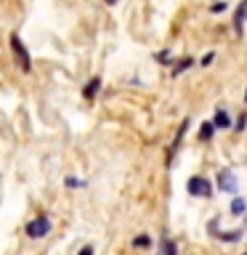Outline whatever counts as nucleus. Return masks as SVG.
<instances>
[{"label":"nucleus","mask_w":247,"mask_h":255,"mask_svg":"<svg viewBox=\"0 0 247 255\" xmlns=\"http://www.w3.org/2000/svg\"><path fill=\"white\" fill-rule=\"evenodd\" d=\"M99 77H93L91 80V83H88V88H85V96H88V99H93V96H96V91H99Z\"/></svg>","instance_id":"423d86ee"},{"label":"nucleus","mask_w":247,"mask_h":255,"mask_svg":"<svg viewBox=\"0 0 247 255\" xmlns=\"http://www.w3.org/2000/svg\"><path fill=\"white\" fill-rule=\"evenodd\" d=\"M80 255H93V250H91V247H83V250H80Z\"/></svg>","instance_id":"ddd939ff"},{"label":"nucleus","mask_w":247,"mask_h":255,"mask_svg":"<svg viewBox=\"0 0 247 255\" xmlns=\"http://www.w3.org/2000/svg\"><path fill=\"white\" fill-rule=\"evenodd\" d=\"M189 191L194 197H207L210 194V183H207L205 178H189Z\"/></svg>","instance_id":"7ed1b4c3"},{"label":"nucleus","mask_w":247,"mask_h":255,"mask_svg":"<svg viewBox=\"0 0 247 255\" xmlns=\"http://www.w3.org/2000/svg\"><path fill=\"white\" fill-rule=\"evenodd\" d=\"M107 3H117V0H107Z\"/></svg>","instance_id":"4468645a"},{"label":"nucleus","mask_w":247,"mask_h":255,"mask_svg":"<svg viewBox=\"0 0 247 255\" xmlns=\"http://www.w3.org/2000/svg\"><path fill=\"white\" fill-rule=\"evenodd\" d=\"M245 255H247V253H245Z\"/></svg>","instance_id":"dca6fc26"},{"label":"nucleus","mask_w":247,"mask_h":255,"mask_svg":"<svg viewBox=\"0 0 247 255\" xmlns=\"http://www.w3.org/2000/svg\"><path fill=\"white\" fill-rule=\"evenodd\" d=\"M245 99H247V93H245Z\"/></svg>","instance_id":"2eb2a0df"},{"label":"nucleus","mask_w":247,"mask_h":255,"mask_svg":"<svg viewBox=\"0 0 247 255\" xmlns=\"http://www.w3.org/2000/svg\"><path fill=\"white\" fill-rule=\"evenodd\" d=\"M133 245H135V247H146V245H149V237H138Z\"/></svg>","instance_id":"f8f14e48"},{"label":"nucleus","mask_w":247,"mask_h":255,"mask_svg":"<svg viewBox=\"0 0 247 255\" xmlns=\"http://www.w3.org/2000/svg\"><path fill=\"white\" fill-rule=\"evenodd\" d=\"M189 64H191V59H186V61H181V64H178V67H175V75H181V72H183V69H186V67H189Z\"/></svg>","instance_id":"9b49d317"},{"label":"nucleus","mask_w":247,"mask_h":255,"mask_svg":"<svg viewBox=\"0 0 247 255\" xmlns=\"http://www.w3.org/2000/svg\"><path fill=\"white\" fill-rule=\"evenodd\" d=\"M215 125H218V128H226V125H229V117L223 115V112H218V117H215Z\"/></svg>","instance_id":"1a4fd4ad"},{"label":"nucleus","mask_w":247,"mask_h":255,"mask_svg":"<svg viewBox=\"0 0 247 255\" xmlns=\"http://www.w3.org/2000/svg\"><path fill=\"white\" fill-rule=\"evenodd\" d=\"M245 207H247V205H245V199H239V197H237L234 202H231V213H234V215H242V213H245Z\"/></svg>","instance_id":"0eeeda50"},{"label":"nucleus","mask_w":247,"mask_h":255,"mask_svg":"<svg viewBox=\"0 0 247 255\" xmlns=\"http://www.w3.org/2000/svg\"><path fill=\"white\" fill-rule=\"evenodd\" d=\"M245 16H247V0H242V5H239V11H237V16H234V32H237V35H242Z\"/></svg>","instance_id":"39448f33"},{"label":"nucleus","mask_w":247,"mask_h":255,"mask_svg":"<svg viewBox=\"0 0 247 255\" xmlns=\"http://www.w3.org/2000/svg\"><path fill=\"white\" fill-rule=\"evenodd\" d=\"M210 133H213V123H205V125H202V133H199V138L207 141V138H210Z\"/></svg>","instance_id":"6e6552de"},{"label":"nucleus","mask_w":247,"mask_h":255,"mask_svg":"<svg viewBox=\"0 0 247 255\" xmlns=\"http://www.w3.org/2000/svg\"><path fill=\"white\" fill-rule=\"evenodd\" d=\"M173 253H175L173 242H165V245H162V255H173Z\"/></svg>","instance_id":"9d476101"},{"label":"nucleus","mask_w":247,"mask_h":255,"mask_svg":"<svg viewBox=\"0 0 247 255\" xmlns=\"http://www.w3.org/2000/svg\"><path fill=\"white\" fill-rule=\"evenodd\" d=\"M48 229H51V223H48V218H43V215H40V218H35V221L27 226V234H29V237H45Z\"/></svg>","instance_id":"f03ea898"},{"label":"nucleus","mask_w":247,"mask_h":255,"mask_svg":"<svg viewBox=\"0 0 247 255\" xmlns=\"http://www.w3.org/2000/svg\"><path fill=\"white\" fill-rule=\"evenodd\" d=\"M218 186L223 189V191H237V178L231 175L229 170H221V175H218Z\"/></svg>","instance_id":"20e7f679"},{"label":"nucleus","mask_w":247,"mask_h":255,"mask_svg":"<svg viewBox=\"0 0 247 255\" xmlns=\"http://www.w3.org/2000/svg\"><path fill=\"white\" fill-rule=\"evenodd\" d=\"M11 45H13V51H16V59L21 61V69H24V72H29V69H32V61H29V53H27V48L21 45L19 35H13V37H11Z\"/></svg>","instance_id":"f257e3e1"}]
</instances>
